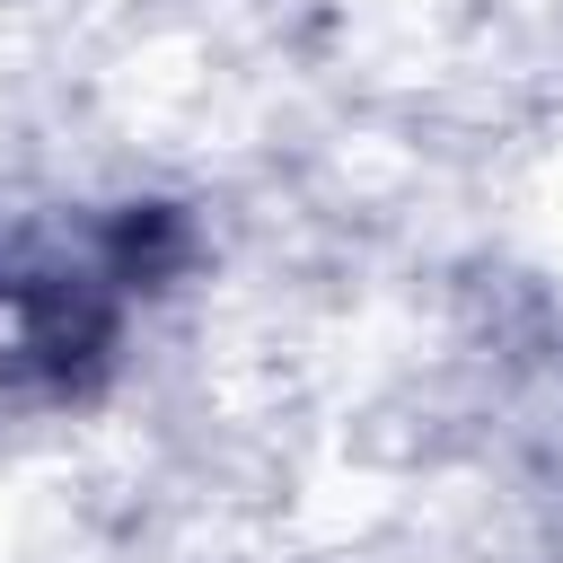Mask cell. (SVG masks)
I'll use <instances>...</instances> for the list:
<instances>
[{
  "mask_svg": "<svg viewBox=\"0 0 563 563\" xmlns=\"http://www.w3.org/2000/svg\"><path fill=\"white\" fill-rule=\"evenodd\" d=\"M176 264L185 220L158 202L0 229V431L79 405L114 369L132 308Z\"/></svg>",
  "mask_w": 563,
  "mask_h": 563,
  "instance_id": "1",
  "label": "cell"
}]
</instances>
